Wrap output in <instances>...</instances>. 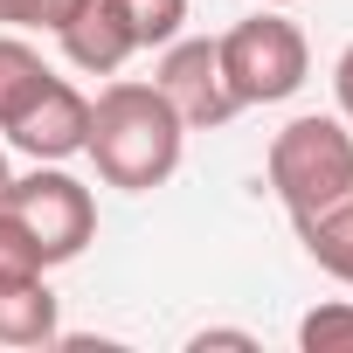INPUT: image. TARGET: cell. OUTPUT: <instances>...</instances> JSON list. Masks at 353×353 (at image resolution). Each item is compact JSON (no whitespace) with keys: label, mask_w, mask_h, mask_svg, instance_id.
Listing matches in <instances>:
<instances>
[{"label":"cell","mask_w":353,"mask_h":353,"mask_svg":"<svg viewBox=\"0 0 353 353\" xmlns=\"http://www.w3.org/2000/svg\"><path fill=\"white\" fill-rule=\"evenodd\" d=\"M263 8H291V0H263Z\"/></svg>","instance_id":"cell-18"},{"label":"cell","mask_w":353,"mask_h":353,"mask_svg":"<svg viewBox=\"0 0 353 353\" xmlns=\"http://www.w3.org/2000/svg\"><path fill=\"white\" fill-rule=\"evenodd\" d=\"M263 173H270V194L284 201V215L325 208L332 194L353 188V132H346V118H325V111L291 118V125L270 139Z\"/></svg>","instance_id":"cell-2"},{"label":"cell","mask_w":353,"mask_h":353,"mask_svg":"<svg viewBox=\"0 0 353 353\" xmlns=\"http://www.w3.org/2000/svg\"><path fill=\"white\" fill-rule=\"evenodd\" d=\"M208 346H243V353H250L256 339H250V332H222V325H215V332H194V353H208Z\"/></svg>","instance_id":"cell-16"},{"label":"cell","mask_w":353,"mask_h":353,"mask_svg":"<svg viewBox=\"0 0 353 353\" xmlns=\"http://www.w3.org/2000/svg\"><path fill=\"white\" fill-rule=\"evenodd\" d=\"M70 8H77V0H0V28H21V35L28 28H49L56 35L70 21Z\"/></svg>","instance_id":"cell-14"},{"label":"cell","mask_w":353,"mask_h":353,"mask_svg":"<svg viewBox=\"0 0 353 353\" xmlns=\"http://www.w3.org/2000/svg\"><path fill=\"white\" fill-rule=\"evenodd\" d=\"M8 139L14 152H28V159H49V166H63L70 152H83V139H90V97L70 83V77H49L14 118H8Z\"/></svg>","instance_id":"cell-6"},{"label":"cell","mask_w":353,"mask_h":353,"mask_svg":"<svg viewBox=\"0 0 353 353\" xmlns=\"http://www.w3.org/2000/svg\"><path fill=\"white\" fill-rule=\"evenodd\" d=\"M215 56H222V83H229L236 111H250V104H284V97H298L305 77H312V49H305L298 21H284L277 8H263V14L236 21L229 35H215Z\"/></svg>","instance_id":"cell-3"},{"label":"cell","mask_w":353,"mask_h":353,"mask_svg":"<svg viewBox=\"0 0 353 353\" xmlns=\"http://www.w3.org/2000/svg\"><path fill=\"white\" fill-rule=\"evenodd\" d=\"M56 291L42 277H0V346H56Z\"/></svg>","instance_id":"cell-8"},{"label":"cell","mask_w":353,"mask_h":353,"mask_svg":"<svg viewBox=\"0 0 353 353\" xmlns=\"http://www.w3.org/2000/svg\"><path fill=\"white\" fill-rule=\"evenodd\" d=\"M49 263H42V250H35V236L0 208V277H42Z\"/></svg>","instance_id":"cell-13"},{"label":"cell","mask_w":353,"mask_h":353,"mask_svg":"<svg viewBox=\"0 0 353 353\" xmlns=\"http://www.w3.org/2000/svg\"><path fill=\"white\" fill-rule=\"evenodd\" d=\"M291 229H298L305 256H312L325 277L353 284V188H346V194H332V201H325V208H312V215H291Z\"/></svg>","instance_id":"cell-9"},{"label":"cell","mask_w":353,"mask_h":353,"mask_svg":"<svg viewBox=\"0 0 353 353\" xmlns=\"http://www.w3.org/2000/svg\"><path fill=\"white\" fill-rule=\"evenodd\" d=\"M56 42H63L70 70H83V77H118L139 56V42H132V28L118 14V0H77L70 21L56 28Z\"/></svg>","instance_id":"cell-7"},{"label":"cell","mask_w":353,"mask_h":353,"mask_svg":"<svg viewBox=\"0 0 353 353\" xmlns=\"http://www.w3.org/2000/svg\"><path fill=\"white\" fill-rule=\"evenodd\" d=\"M8 181H14V166H8V145H0V194H8Z\"/></svg>","instance_id":"cell-17"},{"label":"cell","mask_w":353,"mask_h":353,"mask_svg":"<svg viewBox=\"0 0 353 353\" xmlns=\"http://www.w3.org/2000/svg\"><path fill=\"white\" fill-rule=\"evenodd\" d=\"M298 346H305V353H339V346H353V305H319V312H305V319H298Z\"/></svg>","instance_id":"cell-12"},{"label":"cell","mask_w":353,"mask_h":353,"mask_svg":"<svg viewBox=\"0 0 353 353\" xmlns=\"http://www.w3.org/2000/svg\"><path fill=\"white\" fill-rule=\"evenodd\" d=\"M332 97H339V118L353 125V42H346L339 63H332Z\"/></svg>","instance_id":"cell-15"},{"label":"cell","mask_w":353,"mask_h":353,"mask_svg":"<svg viewBox=\"0 0 353 353\" xmlns=\"http://www.w3.org/2000/svg\"><path fill=\"white\" fill-rule=\"evenodd\" d=\"M49 77H56V70L42 63V49H35L21 28H0V132H8V118H14Z\"/></svg>","instance_id":"cell-10"},{"label":"cell","mask_w":353,"mask_h":353,"mask_svg":"<svg viewBox=\"0 0 353 353\" xmlns=\"http://www.w3.org/2000/svg\"><path fill=\"white\" fill-rule=\"evenodd\" d=\"M0 208L35 236V250H42L49 270H56V263H77V256L90 250V236H97V201H90V188L77 181V173L49 166V159H35L28 181H8Z\"/></svg>","instance_id":"cell-4"},{"label":"cell","mask_w":353,"mask_h":353,"mask_svg":"<svg viewBox=\"0 0 353 353\" xmlns=\"http://www.w3.org/2000/svg\"><path fill=\"white\" fill-rule=\"evenodd\" d=\"M90 166L104 188H125V194H152L181 173V152H188V125L159 97V83H111L97 90L90 104V139H83Z\"/></svg>","instance_id":"cell-1"},{"label":"cell","mask_w":353,"mask_h":353,"mask_svg":"<svg viewBox=\"0 0 353 353\" xmlns=\"http://www.w3.org/2000/svg\"><path fill=\"white\" fill-rule=\"evenodd\" d=\"M159 97L181 111L188 132H222L236 118V97L222 83V56H215V35H173L159 49Z\"/></svg>","instance_id":"cell-5"},{"label":"cell","mask_w":353,"mask_h":353,"mask_svg":"<svg viewBox=\"0 0 353 353\" xmlns=\"http://www.w3.org/2000/svg\"><path fill=\"white\" fill-rule=\"evenodd\" d=\"M118 14L132 28L139 49H166L173 35L188 28V0H118Z\"/></svg>","instance_id":"cell-11"}]
</instances>
